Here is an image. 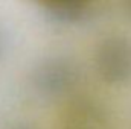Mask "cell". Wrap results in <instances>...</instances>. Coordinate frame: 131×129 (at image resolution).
<instances>
[{
	"label": "cell",
	"instance_id": "obj_2",
	"mask_svg": "<svg viewBox=\"0 0 131 129\" xmlns=\"http://www.w3.org/2000/svg\"><path fill=\"white\" fill-rule=\"evenodd\" d=\"M79 81L76 62L63 55H53L41 59L34 67L31 82L37 93L46 97L64 96L75 88Z\"/></svg>",
	"mask_w": 131,
	"mask_h": 129
},
{
	"label": "cell",
	"instance_id": "obj_7",
	"mask_svg": "<svg viewBox=\"0 0 131 129\" xmlns=\"http://www.w3.org/2000/svg\"><path fill=\"white\" fill-rule=\"evenodd\" d=\"M90 2H92V0H90Z\"/></svg>",
	"mask_w": 131,
	"mask_h": 129
},
{
	"label": "cell",
	"instance_id": "obj_6",
	"mask_svg": "<svg viewBox=\"0 0 131 129\" xmlns=\"http://www.w3.org/2000/svg\"><path fill=\"white\" fill-rule=\"evenodd\" d=\"M20 129H26V128H20Z\"/></svg>",
	"mask_w": 131,
	"mask_h": 129
},
{
	"label": "cell",
	"instance_id": "obj_4",
	"mask_svg": "<svg viewBox=\"0 0 131 129\" xmlns=\"http://www.w3.org/2000/svg\"><path fill=\"white\" fill-rule=\"evenodd\" d=\"M8 47H9V36L6 31L0 26V61L5 58L6 52H8Z\"/></svg>",
	"mask_w": 131,
	"mask_h": 129
},
{
	"label": "cell",
	"instance_id": "obj_1",
	"mask_svg": "<svg viewBox=\"0 0 131 129\" xmlns=\"http://www.w3.org/2000/svg\"><path fill=\"white\" fill-rule=\"evenodd\" d=\"M95 68L99 78L111 85L131 82V38L108 35L95 49Z\"/></svg>",
	"mask_w": 131,
	"mask_h": 129
},
{
	"label": "cell",
	"instance_id": "obj_3",
	"mask_svg": "<svg viewBox=\"0 0 131 129\" xmlns=\"http://www.w3.org/2000/svg\"><path fill=\"white\" fill-rule=\"evenodd\" d=\"M61 129H111L110 119L102 106L89 99L72 102L64 109L60 122Z\"/></svg>",
	"mask_w": 131,
	"mask_h": 129
},
{
	"label": "cell",
	"instance_id": "obj_5",
	"mask_svg": "<svg viewBox=\"0 0 131 129\" xmlns=\"http://www.w3.org/2000/svg\"><path fill=\"white\" fill-rule=\"evenodd\" d=\"M121 5H122V9H124L125 15L131 20V0H121Z\"/></svg>",
	"mask_w": 131,
	"mask_h": 129
}]
</instances>
